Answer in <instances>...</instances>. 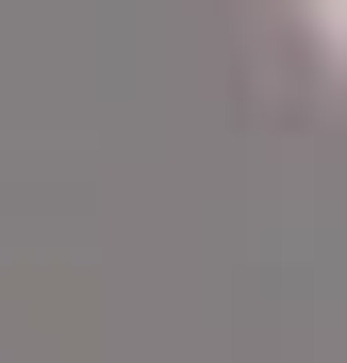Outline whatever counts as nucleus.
<instances>
[{
  "instance_id": "1",
  "label": "nucleus",
  "mask_w": 347,
  "mask_h": 363,
  "mask_svg": "<svg viewBox=\"0 0 347 363\" xmlns=\"http://www.w3.org/2000/svg\"><path fill=\"white\" fill-rule=\"evenodd\" d=\"M314 33H331V67H347V0H331V17H314Z\"/></svg>"
},
{
  "instance_id": "2",
  "label": "nucleus",
  "mask_w": 347,
  "mask_h": 363,
  "mask_svg": "<svg viewBox=\"0 0 347 363\" xmlns=\"http://www.w3.org/2000/svg\"><path fill=\"white\" fill-rule=\"evenodd\" d=\"M298 17H331V0H298Z\"/></svg>"
}]
</instances>
